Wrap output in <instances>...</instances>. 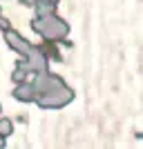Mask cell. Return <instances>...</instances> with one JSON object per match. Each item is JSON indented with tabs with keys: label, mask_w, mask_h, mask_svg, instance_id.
I'll list each match as a JSON object with an SVG mask.
<instances>
[{
	"label": "cell",
	"mask_w": 143,
	"mask_h": 149,
	"mask_svg": "<svg viewBox=\"0 0 143 149\" xmlns=\"http://www.w3.org/2000/svg\"><path fill=\"white\" fill-rule=\"evenodd\" d=\"M72 100H74V91L69 87H63V89L51 91V93H38L34 102L38 107H43V109H58V107L69 105Z\"/></svg>",
	"instance_id": "2"
},
{
	"label": "cell",
	"mask_w": 143,
	"mask_h": 149,
	"mask_svg": "<svg viewBox=\"0 0 143 149\" xmlns=\"http://www.w3.org/2000/svg\"><path fill=\"white\" fill-rule=\"evenodd\" d=\"M5 40H7V45H9V47H11L16 54H20V56H25V58H27V54H29V49H31V45L27 42L23 36H20L18 31L7 29V31H5Z\"/></svg>",
	"instance_id": "4"
},
{
	"label": "cell",
	"mask_w": 143,
	"mask_h": 149,
	"mask_svg": "<svg viewBox=\"0 0 143 149\" xmlns=\"http://www.w3.org/2000/svg\"><path fill=\"white\" fill-rule=\"evenodd\" d=\"M47 51L45 47H31L27 54V67L31 69V74H45L47 71Z\"/></svg>",
	"instance_id": "3"
},
{
	"label": "cell",
	"mask_w": 143,
	"mask_h": 149,
	"mask_svg": "<svg viewBox=\"0 0 143 149\" xmlns=\"http://www.w3.org/2000/svg\"><path fill=\"white\" fill-rule=\"evenodd\" d=\"M0 111H2V107H0Z\"/></svg>",
	"instance_id": "8"
},
{
	"label": "cell",
	"mask_w": 143,
	"mask_h": 149,
	"mask_svg": "<svg viewBox=\"0 0 143 149\" xmlns=\"http://www.w3.org/2000/svg\"><path fill=\"white\" fill-rule=\"evenodd\" d=\"M13 98L20 100V102H31V100H36V89H34V85L20 82L18 87L13 89Z\"/></svg>",
	"instance_id": "5"
},
{
	"label": "cell",
	"mask_w": 143,
	"mask_h": 149,
	"mask_svg": "<svg viewBox=\"0 0 143 149\" xmlns=\"http://www.w3.org/2000/svg\"><path fill=\"white\" fill-rule=\"evenodd\" d=\"M11 134H13V123H11V120H9V118H2V120H0V136H11Z\"/></svg>",
	"instance_id": "6"
},
{
	"label": "cell",
	"mask_w": 143,
	"mask_h": 149,
	"mask_svg": "<svg viewBox=\"0 0 143 149\" xmlns=\"http://www.w3.org/2000/svg\"><path fill=\"white\" fill-rule=\"evenodd\" d=\"M31 29L38 31L45 40H63L69 33V25L58 16H36L31 20Z\"/></svg>",
	"instance_id": "1"
},
{
	"label": "cell",
	"mask_w": 143,
	"mask_h": 149,
	"mask_svg": "<svg viewBox=\"0 0 143 149\" xmlns=\"http://www.w3.org/2000/svg\"><path fill=\"white\" fill-rule=\"evenodd\" d=\"M47 2H51V5H58V0H47Z\"/></svg>",
	"instance_id": "7"
}]
</instances>
